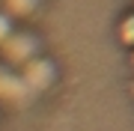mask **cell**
<instances>
[{
	"mask_svg": "<svg viewBox=\"0 0 134 131\" xmlns=\"http://www.w3.org/2000/svg\"><path fill=\"white\" fill-rule=\"evenodd\" d=\"M6 3L12 6V12H30L36 0H6Z\"/></svg>",
	"mask_w": 134,
	"mask_h": 131,
	"instance_id": "cell-1",
	"label": "cell"
},
{
	"mask_svg": "<svg viewBox=\"0 0 134 131\" xmlns=\"http://www.w3.org/2000/svg\"><path fill=\"white\" fill-rule=\"evenodd\" d=\"M6 36H9V21H6L3 15H0V42H3Z\"/></svg>",
	"mask_w": 134,
	"mask_h": 131,
	"instance_id": "cell-2",
	"label": "cell"
}]
</instances>
